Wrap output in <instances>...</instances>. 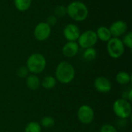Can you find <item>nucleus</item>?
<instances>
[{
	"mask_svg": "<svg viewBox=\"0 0 132 132\" xmlns=\"http://www.w3.org/2000/svg\"><path fill=\"white\" fill-rule=\"evenodd\" d=\"M125 46L131 50L132 48V32L131 31L127 32L125 35L123 39H121Z\"/></svg>",
	"mask_w": 132,
	"mask_h": 132,
	"instance_id": "obj_22",
	"label": "nucleus"
},
{
	"mask_svg": "<svg viewBox=\"0 0 132 132\" xmlns=\"http://www.w3.org/2000/svg\"><path fill=\"white\" fill-rule=\"evenodd\" d=\"M51 32V26H50L46 22H40L35 26L33 30V35L36 40L39 42H43L50 38Z\"/></svg>",
	"mask_w": 132,
	"mask_h": 132,
	"instance_id": "obj_7",
	"label": "nucleus"
},
{
	"mask_svg": "<svg viewBox=\"0 0 132 132\" xmlns=\"http://www.w3.org/2000/svg\"><path fill=\"white\" fill-rule=\"evenodd\" d=\"M79 50L80 46L77 42L67 41V43H65L62 48V53L64 56L67 58H71L75 56L78 53Z\"/></svg>",
	"mask_w": 132,
	"mask_h": 132,
	"instance_id": "obj_12",
	"label": "nucleus"
},
{
	"mask_svg": "<svg viewBox=\"0 0 132 132\" xmlns=\"http://www.w3.org/2000/svg\"><path fill=\"white\" fill-rule=\"evenodd\" d=\"M112 37L120 38V36H124L128 32L127 22L123 20H117L111 23L109 27Z\"/></svg>",
	"mask_w": 132,
	"mask_h": 132,
	"instance_id": "obj_10",
	"label": "nucleus"
},
{
	"mask_svg": "<svg viewBox=\"0 0 132 132\" xmlns=\"http://www.w3.org/2000/svg\"><path fill=\"white\" fill-rule=\"evenodd\" d=\"M53 15L57 18H62L64 17L67 15V7H65L63 5H56L53 11Z\"/></svg>",
	"mask_w": 132,
	"mask_h": 132,
	"instance_id": "obj_21",
	"label": "nucleus"
},
{
	"mask_svg": "<svg viewBox=\"0 0 132 132\" xmlns=\"http://www.w3.org/2000/svg\"><path fill=\"white\" fill-rule=\"evenodd\" d=\"M67 15L76 22H83L87 19L89 9L84 2L73 1L67 6Z\"/></svg>",
	"mask_w": 132,
	"mask_h": 132,
	"instance_id": "obj_2",
	"label": "nucleus"
},
{
	"mask_svg": "<svg viewBox=\"0 0 132 132\" xmlns=\"http://www.w3.org/2000/svg\"><path fill=\"white\" fill-rule=\"evenodd\" d=\"M57 22H58V18L57 17H56L54 15H49L48 17H47V19H46V23L50 26H56V23H57Z\"/></svg>",
	"mask_w": 132,
	"mask_h": 132,
	"instance_id": "obj_25",
	"label": "nucleus"
},
{
	"mask_svg": "<svg viewBox=\"0 0 132 132\" xmlns=\"http://www.w3.org/2000/svg\"><path fill=\"white\" fill-rule=\"evenodd\" d=\"M97 55V50L94 47H90L84 50L83 53V58L86 61H93L96 59Z\"/></svg>",
	"mask_w": 132,
	"mask_h": 132,
	"instance_id": "obj_18",
	"label": "nucleus"
},
{
	"mask_svg": "<svg viewBox=\"0 0 132 132\" xmlns=\"http://www.w3.org/2000/svg\"><path fill=\"white\" fill-rule=\"evenodd\" d=\"M122 99H125V100H127L129 102L131 101L132 99V90H129L128 91H125L122 94Z\"/></svg>",
	"mask_w": 132,
	"mask_h": 132,
	"instance_id": "obj_26",
	"label": "nucleus"
},
{
	"mask_svg": "<svg viewBox=\"0 0 132 132\" xmlns=\"http://www.w3.org/2000/svg\"><path fill=\"white\" fill-rule=\"evenodd\" d=\"M32 5V0H14V5L19 12L27 11Z\"/></svg>",
	"mask_w": 132,
	"mask_h": 132,
	"instance_id": "obj_15",
	"label": "nucleus"
},
{
	"mask_svg": "<svg viewBox=\"0 0 132 132\" xmlns=\"http://www.w3.org/2000/svg\"><path fill=\"white\" fill-rule=\"evenodd\" d=\"M95 32H96L97 39L102 42H108L112 38L111 31L109 28L107 26H100Z\"/></svg>",
	"mask_w": 132,
	"mask_h": 132,
	"instance_id": "obj_13",
	"label": "nucleus"
},
{
	"mask_svg": "<svg viewBox=\"0 0 132 132\" xmlns=\"http://www.w3.org/2000/svg\"><path fill=\"white\" fill-rule=\"evenodd\" d=\"M40 124L43 127L46 128H53L55 125V120L53 118L50 117V116H46L41 119Z\"/></svg>",
	"mask_w": 132,
	"mask_h": 132,
	"instance_id": "obj_20",
	"label": "nucleus"
},
{
	"mask_svg": "<svg viewBox=\"0 0 132 132\" xmlns=\"http://www.w3.org/2000/svg\"><path fill=\"white\" fill-rule=\"evenodd\" d=\"M26 83L27 87L31 90H36L41 85V81L36 74H31L27 76Z\"/></svg>",
	"mask_w": 132,
	"mask_h": 132,
	"instance_id": "obj_14",
	"label": "nucleus"
},
{
	"mask_svg": "<svg viewBox=\"0 0 132 132\" xmlns=\"http://www.w3.org/2000/svg\"><path fill=\"white\" fill-rule=\"evenodd\" d=\"M41 125L36 121H30L25 128V132H41Z\"/></svg>",
	"mask_w": 132,
	"mask_h": 132,
	"instance_id": "obj_19",
	"label": "nucleus"
},
{
	"mask_svg": "<svg viewBox=\"0 0 132 132\" xmlns=\"http://www.w3.org/2000/svg\"><path fill=\"white\" fill-rule=\"evenodd\" d=\"M100 132H118V131L115 128V127H114L113 125L106 124V125H104L101 128Z\"/></svg>",
	"mask_w": 132,
	"mask_h": 132,
	"instance_id": "obj_24",
	"label": "nucleus"
},
{
	"mask_svg": "<svg viewBox=\"0 0 132 132\" xmlns=\"http://www.w3.org/2000/svg\"><path fill=\"white\" fill-rule=\"evenodd\" d=\"M56 79L52 76H46L45 77L43 80L41 81V85L43 88L47 90H51L55 87L56 85Z\"/></svg>",
	"mask_w": 132,
	"mask_h": 132,
	"instance_id": "obj_16",
	"label": "nucleus"
},
{
	"mask_svg": "<svg viewBox=\"0 0 132 132\" xmlns=\"http://www.w3.org/2000/svg\"><path fill=\"white\" fill-rule=\"evenodd\" d=\"M131 80V75L128 73L125 72V71H121L116 75L117 82L119 84H121V85L128 84V83H130Z\"/></svg>",
	"mask_w": 132,
	"mask_h": 132,
	"instance_id": "obj_17",
	"label": "nucleus"
},
{
	"mask_svg": "<svg viewBox=\"0 0 132 132\" xmlns=\"http://www.w3.org/2000/svg\"><path fill=\"white\" fill-rule=\"evenodd\" d=\"M125 46L121 39L117 37H112L107 42V50L109 56L114 59L120 58L125 53Z\"/></svg>",
	"mask_w": 132,
	"mask_h": 132,
	"instance_id": "obj_4",
	"label": "nucleus"
},
{
	"mask_svg": "<svg viewBox=\"0 0 132 132\" xmlns=\"http://www.w3.org/2000/svg\"><path fill=\"white\" fill-rule=\"evenodd\" d=\"M78 120L84 125L90 124L94 118V111L89 105H82L77 111Z\"/></svg>",
	"mask_w": 132,
	"mask_h": 132,
	"instance_id": "obj_8",
	"label": "nucleus"
},
{
	"mask_svg": "<svg viewBox=\"0 0 132 132\" xmlns=\"http://www.w3.org/2000/svg\"><path fill=\"white\" fill-rule=\"evenodd\" d=\"M46 67V57L39 53H35L31 54L26 61V67L29 72L32 74L41 73Z\"/></svg>",
	"mask_w": 132,
	"mask_h": 132,
	"instance_id": "obj_3",
	"label": "nucleus"
},
{
	"mask_svg": "<svg viewBox=\"0 0 132 132\" xmlns=\"http://www.w3.org/2000/svg\"><path fill=\"white\" fill-rule=\"evenodd\" d=\"M16 74L20 78H26L29 74V70L26 66H21L16 70Z\"/></svg>",
	"mask_w": 132,
	"mask_h": 132,
	"instance_id": "obj_23",
	"label": "nucleus"
},
{
	"mask_svg": "<svg viewBox=\"0 0 132 132\" xmlns=\"http://www.w3.org/2000/svg\"><path fill=\"white\" fill-rule=\"evenodd\" d=\"M113 111L114 114L121 119H127L131 114V103L125 99H118L113 105Z\"/></svg>",
	"mask_w": 132,
	"mask_h": 132,
	"instance_id": "obj_5",
	"label": "nucleus"
},
{
	"mask_svg": "<svg viewBox=\"0 0 132 132\" xmlns=\"http://www.w3.org/2000/svg\"><path fill=\"white\" fill-rule=\"evenodd\" d=\"M94 88L100 93H108L111 91L112 85L111 81L105 77H98L94 83Z\"/></svg>",
	"mask_w": 132,
	"mask_h": 132,
	"instance_id": "obj_11",
	"label": "nucleus"
},
{
	"mask_svg": "<svg viewBox=\"0 0 132 132\" xmlns=\"http://www.w3.org/2000/svg\"><path fill=\"white\" fill-rule=\"evenodd\" d=\"M76 71L73 66L67 62L62 61L60 62L55 70V78L61 84H67L72 82L75 77Z\"/></svg>",
	"mask_w": 132,
	"mask_h": 132,
	"instance_id": "obj_1",
	"label": "nucleus"
},
{
	"mask_svg": "<svg viewBox=\"0 0 132 132\" xmlns=\"http://www.w3.org/2000/svg\"><path fill=\"white\" fill-rule=\"evenodd\" d=\"M98 41L96 32L92 29H87L80 33L77 43L80 47L83 49H87L90 47H94Z\"/></svg>",
	"mask_w": 132,
	"mask_h": 132,
	"instance_id": "obj_6",
	"label": "nucleus"
},
{
	"mask_svg": "<svg viewBox=\"0 0 132 132\" xmlns=\"http://www.w3.org/2000/svg\"><path fill=\"white\" fill-rule=\"evenodd\" d=\"M80 33V28L74 23L67 24L63 29V36L67 41L77 42Z\"/></svg>",
	"mask_w": 132,
	"mask_h": 132,
	"instance_id": "obj_9",
	"label": "nucleus"
}]
</instances>
